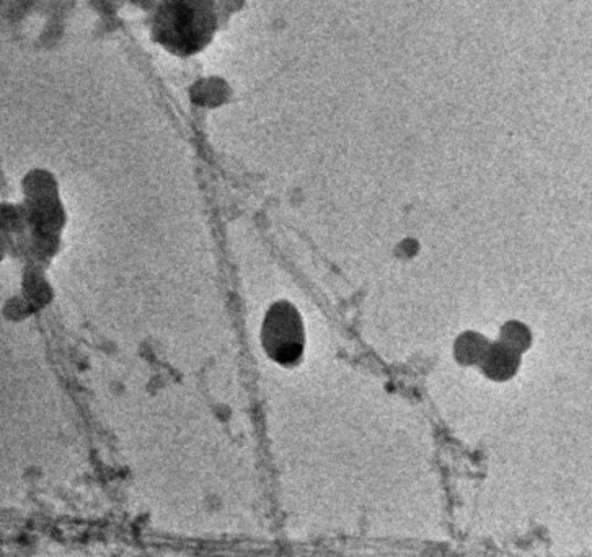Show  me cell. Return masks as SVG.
Instances as JSON below:
<instances>
[{
	"instance_id": "obj_1",
	"label": "cell",
	"mask_w": 592,
	"mask_h": 557,
	"mask_svg": "<svg viewBox=\"0 0 592 557\" xmlns=\"http://www.w3.org/2000/svg\"><path fill=\"white\" fill-rule=\"evenodd\" d=\"M214 0H162L154 19V37L175 54L201 51L216 31Z\"/></svg>"
},
{
	"instance_id": "obj_2",
	"label": "cell",
	"mask_w": 592,
	"mask_h": 557,
	"mask_svg": "<svg viewBox=\"0 0 592 557\" xmlns=\"http://www.w3.org/2000/svg\"><path fill=\"white\" fill-rule=\"evenodd\" d=\"M263 345L278 362L293 364L299 359L304 345L303 324L290 305H275L266 315Z\"/></svg>"
},
{
	"instance_id": "obj_3",
	"label": "cell",
	"mask_w": 592,
	"mask_h": 557,
	"mask_svg": "<svg viewBox=\"0 0 592 557\" xmlns=\"http://www.w3.org/2000/svg\"><path fill=\"white\" fill-rule=\"evenodd\" d=\"M489 371L493 377H506L514 369L510 348L495 349L489 356Z\"/></svg>"
}]
</instances>
